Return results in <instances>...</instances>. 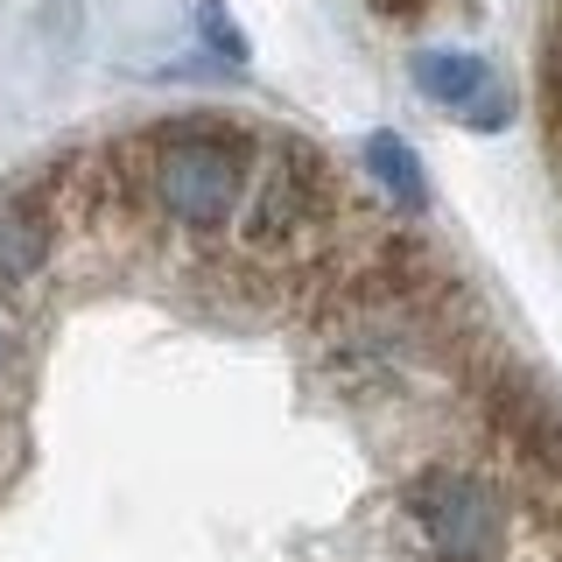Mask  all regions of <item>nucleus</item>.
Segmentation results:
<instances>
[{
  "instance_id": "nucleus-1",
  "label": "nucleus",
  "mask_w": 562,
  "mask_h": 562,
  "mask_svg": "<svg viewBox=\"0 0 562 562\" xmlns=\"http://www.w3.org/2000/svg\"><path fill=\"white\" fill-rule=\"evenodd\" d=\"M246 183H254V148L225 127H183L148 148V198L183 233L225 225L239 211Z\"/></svg>"
},
{
  "instance_id": "nucleus-2",
  "label": "nucleus",
  "mask_w": 562,
  "mask_h": 562,
  "mask_svg": "<svg viewBox=\"0 0 562 562\" xmlns=\"http://www.w3.org/2000/svg\"><path fill=\"white\" fill-rule=\"evenodd\" d=\"M408 520L429 562H506V541H514L499 485L464 464H422L408 479Z\"/></svg>"
},
{
  "instance_id": "nucleus-3",
  "label": "nucleus",
  "mask_w": 562,
  "mask_h": 562,
  "mask_svg": "<svg viewBox=\"0 0 562 562\" xmlns=\"http://www.w3.org/2000/svg\"><path fill=\"white\" fill-rule=\"evenodd\" d=\"M324 218V162L310 148H281L274 169H260V190L246 204V239L254 246H295Z\"/></svg>"
},
{
  "instance_id": "nucleus-4",
  "label": "nucleus",
  "mask_w": 562,
  "mask_h": 562,
  "mask_svg": "<svg viewBox=\"0 0 562 562\" xmlns=\"http://www.w3.org/2000/svg\"><path fill=\"white\" fill-rule=\"evenodd\" d=\"M415 85L436 105H450V113H471L479 127H499V120H506L499 85H492L485 57H471V49H422V57H415Z\"/></svg>"
},
{
  "instance_id": "nucleus-5",
  "label": "nucleus",
  "mask_w": 562,
  "mask_h": 562,
  "mask_svg": "<svg viewBox=\"0 0 562 562\" xmlns=\"http://www.w3.org/2000/svg\"><path fill=\"white\" fill-rule=\"evenodd\" d=\"M492 422L535 471H562V408L535 386H499L492 394Z\"/></svg>"
},
{
  "instance_id": "nucleus-6",
  "label": "nucleus",
  "mask_w": 562,
  "mask_h": 562,
  "mask_svg": "<svg viewBox=\"0 0 562 562\" xmlns=\"http://www.w3.org/2000/svg\"><path fill=\"white\" fill-rule=\"evenodd\" d=\"M57 246V225H49L43 198H8L0 204V281H29Z\"/></svg>"
},
{
  "instance_id": "nucleus-7",
  "label": "nucleus",
  "mask_w": 562,
  "mask_h": 562,
  "mask_svg": "<svg viewBox=\"0 0 562 562\" xmlns=\"http://www.w3.org/2000/svg\"><path fill=\"white\" fill-rule=\"evenodd\" d=\"M366 169H373L380 176V190H386V198H394L401 211H422V204H429V183H422V155L408 148V140H401V134H366Z\"/></svg>"
},
{
  "instance_id": "nucleus-8",
  "label": "nucleus",
  "mask_w": 562,
  "mask_h": 562,
  "mask_svg": "<svg viewBox=\"0 0 562 562\" xmlns=\"http://www.w3.org/2000/svg\"><path fill=\"white\" fill-rule=\"evenodd\" d=\"M198 29L211 35V49H218L225 64H246V35L233 29V14H225V0H198Z\"/></svg>"
},
{
  "instance_id": "nucleus-9",
  "label": "nucleus",
  "mask_w": 562,
  "mask_h": 562,
  "mask_svg": "<svg viewBox=\"0 0 562 562\" xmlns=\"http://www.w3.org/2000/svg\"><path fill=\"white\" fill-rule=\"evenodd\" d=\"M380 14H422V0H373Z\"/></svg>"
},
{
  "instance_id": "nucleus-10",
  "label": "nucleus",
  "mask_w": 562,
  "mask_h": 562,
  "mask_svg": "<svg viewBox=\"0 0 562 562\" xmlns=\"http://www.w3.org/2000/svg\"><path fill=\"white\" fill-rule=\"evenodd\" d=\"M0 373H8V324H0Z\"/></svg>"
},
{
  "instance_id": "nucleus-11",
  "label": "nucleus",
  "mask_w": 562,
  "mask_h": 562,
  "mask_svg": "<svg viewBox=\"0 0 562 562\" xmlns=\"http://www.w3.org/2000/svg\"><path fill=\"white\" fill-rule=\"evenodd\" d=\"M555 70H562V22H555Z\"/></svg>"
}]
</instances>
